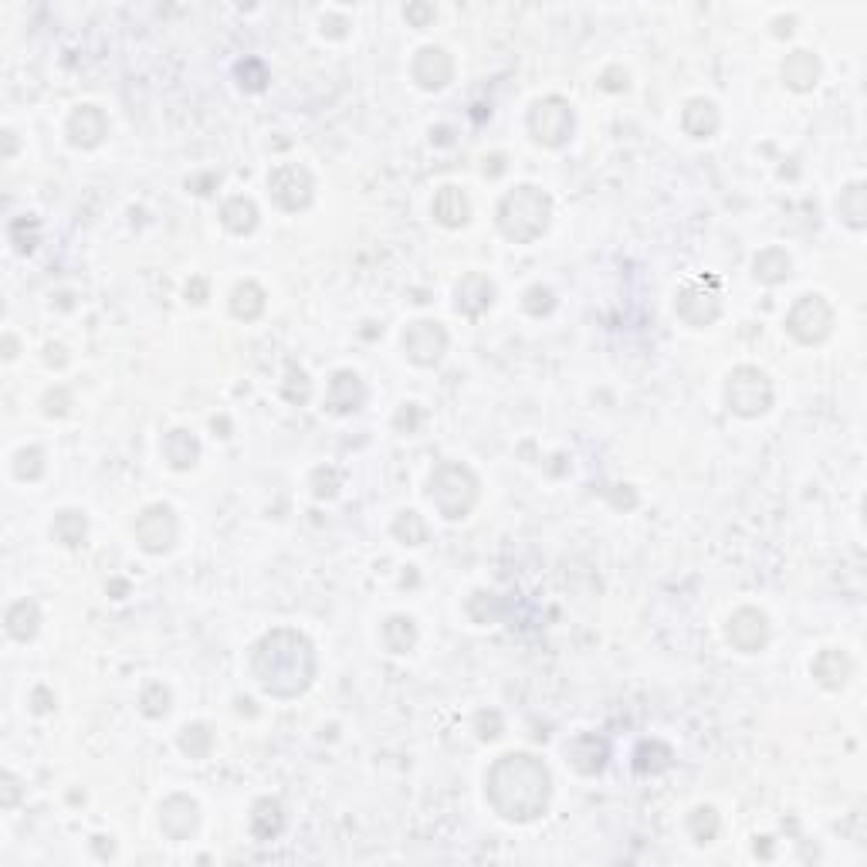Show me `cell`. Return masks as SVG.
<instances>
[{
  "label": "cell",
  "instance_id": "cell-35",
  "mask_svg": "<svg viewBox=\"0 0 867 867\" xmlns=\"http://www.w3.org/2000/svg\"><path fill=\"white\" fill-rule=\"evenodd\" d=\"M282 397L288 400V404H299V407L309 404L312 380H309V373H305L302 366L288 363V373H285V383H282Z\"/></svg>",
  "mask_w": 867,
  "mask_h": 867
},
{
  "label": "cell",
  "instance_id": "cell-18",
  "mask_svg": "<svg viewBox=\"0 0 867 867\" xmlns=\"http://www.w3.org/2000/svg\"><path fill=\"white\" fill-rule=\"evenodd\" d=\"M363 404H366V383L359 380V373L353 370L332 373L329 390H326V407L332 414H356Z\"/></svg>",
  "mask_w": 867,
  "mask_h": 867
},
{
  "label": "cell",
  "instance_id": "cell-5",
  "mask_svg": "<svg viewBox=\"0 0 867 867\" xmlns=\"http://www.w3.org/2000/svg\"><path fill=\"white\" fill-rule=\"evenodd\" d=\"M725 404H729L732 414L746 420L763 417L773 407V383L759 366H739V370L729 373V383H725Z\"/></svg>",
  "mask_w": 867,
  "mask_h": 867
},
{
  "label": "cell",
  "instance_id": "cell-8",
  "mask_svg": "<svg viewBox=\"0 0 867 867\" xmlns=\"http://www.w3.org/2000/svg\"><path fill=\"white\" fill-rule=\"evenodd\" d=\"M674 312H678V319L688 322L691 329L712 326L718 315H722V288H718L715 278H695V282H685L678 288Z\"/></svg>",
  "mask_w": 867,
  "mask_h": 867
},
{
  "label": "cell",
  "instance_id": "cell-12",
  "mask_svg": "<svg viewBox=\"0 0 867 867\" xmlns=\"http://www.w3.org/2000/svg\"><path fill=\"white\" fill-rule=\"evenodd\" d=\"M725 634H729V644L735 647V651L742 654H759L763 647L769 644V620L763 610L756 607H739L729 617V627H725Z\"/></svg>",
  "mask_w": 867,
  "mask_h": 867
},
{
  "label": "cell",
  "instance_id": "cell-11",
  "mask_svg": "<svg viewBox=\"0 0 867 867\" xmlns=\"http://www.w3.org/2000/svg\"><path fill=\"white\" fill-rule=\"evenodd\" d=\"M404 353L414 366H437L448 353V329L437 319H417L404 329Z\"/></svg>",
  "mask_w": 867,
  "mask_h": 867
},
{
  "label": "cell",
  "instance_id": "cell-28",
  "mask_svg": "<svg viewBox=\"0 0 867 867\" xmlns=\"http://www.w3.org/2000/svg\"><path fill=\"white\" fill-rule=\"evenodd\" d=\"M51 536L65 549H78L85 542V536H89V519L78 509H61L55 515V522H51Z\"/></svg>",
  "mask_w": 867,
  "mask_h": 867
},
{
  "label": "cell",
  "instance_id": "cell-39",
  "mask_svg": "<svg viewBox=\"0 0 867 867\" xmlns=\"http://www.w3.org/2000/svg\"><path fill=\"white\" fill-rule=\"evenodd\" d=\"M339 492V475L332 468H319L312 475V495L315 498H332Z\"/></svg>",
  "mask_w": 867,
  "mask_h": 867
},
{
  "label": "cell",
  "instance_id": "cell-26",
  "mask_svg": "<svg viewBox=\"0 0 867 867\" xmlns=\"http://www.w3.org/2000/svg\"><path fill=\"white\" fill-rule=\"evenodd\" d=\"M265 305H268V295H265V288H261L258 282H238L234 285V292H231V315L234 319H241V322H255V319H261V315H265Z\"/></svg>",
  "mask_w": 867,
  "mask_h": 867
},
{
  "label": "cell",
  "instance_id": "cell-23",
  "mask_svg": "<svg viewBox=\"0 0 867 867\" xmlns=\"http://www.w3.org/2000/svg\"><path fill=\"white\" fill-rule=\"evenodd\" d=\"M434 221L444 227H464L471 221V200L461 187H441L434 197Z\"/></svg>",
  "mask_w": 867,
  "mask_h": 867
},
{
  "label": "cell",
  "instance_id": "cell-33",
  "mask_svg": "<svg viewBox=\"0 0 867 867\" xmlns=\"http://www.w3.org/2000/svg\"><path fill=\"white\" fill-rule=\"evenodd\" d=\"M718 827H722V820H718L715 807H695L688 817V834L695 844H712V840L718 837Z\"/></svg>",
  "mask_w": 867,
  "mask_h": 867
},
{
  "label": "cell",
  "instance_id": "cell-29",
  "mask_svg": "<svg viewBox=\"0 0 867 867\" xmlns=\"http://www.w3.org/2000/svg\"><path fill=\"white\" fill-rule=\"evenodd\" d=\"M790 268H793V261L783 248H766V251H759L756 261H752V275H756V282H763V285L786 282V278H790Z\"/></svg>",
  "mask_w": 867,
  "mask_h": 867
},
{
  "label": "cell",
  "instance_id": "cell-15",
  "mask_svg": "<svg viewBox=\"0 0 867 867\" xmlns=\"http://www.w3.org/2000/svg\"><path fill=\"white\" fill-rule=\"evenodd\" d=\"M414 82L420 85L424 92H437L444 85H451L454 78V58L448 55L444 48H420L417 58H414V68H410Z\"/></svg>",
  "mask_w": 867,
  "mask_h": 867
},
{
  "label": "cell",
  "instance_id": "cell-43",
  "mask_svg": "<svg viewBox=\"0 0 867 867\" xmlns=\"http://www.w3.org/2000/svg\"><path fill=\"white\" fill-rule=\"evenodd\" d=\"M407 21L414 24V28H427V24L434 21V7L431 4H410L407 7Z\"/></svg>",
  "mask_w": 867,
  "mask_h": 867
},
{
  "label": "cell",
  "instance_id": "cell-7",
  "mask_svg": "<svg viewBox=\"0 0 867 867\" xmlns=\"http://www.w3.org/2000/svg\"><path fill=\"white\" fill-rule=\"evenodd\" d=\"M786 332L800 346H820L834 332V309L823 295H803L786 315Z\"/></svg>",
  "mask_w": 867,
  "mask_h": 867
},
{
  "label": "cell",
  "instance_id": "cell-47",
  "mask_svg": "<svg viewBox=\"0 0 867 867\" xmlns=\"http://www.w3.org/2000/svg\"><path fill=\"white\" fill-rule=\"evenodd\" d=\"M322 24H332V28L326 31L329 38H343V34H346V28H349V24H346V17H322Z\"/></svg>",
  "mask_w": 867,
  "mask_h": 867
},
{
  "label": "cell",
  "instance_id": "cell-20",
  "mask_svg": "<svg viewBox=\"0 0 867 867\" xmlns=\"http://www.w3.org/2000/svg\"><path fill=\"white\" fill-rule=\"evenodd\" d=\"M160 451L173 471H190L200 458V441L190 431H183V427H173V431L163 434Z\"/></svg>",
  "mask_w": 867,
  "mask_h": 867
},
{
  "label": "cell",
  "instance_id": "cell-32",
  "mask_svg": "<svg viewBox=\"0 0 867 867\" xmlns=\"http://www.w3.org/2000/svg\"><path fill=\"white\" fill-rule=\"evenodd\" d=\"M180 749L187 752L190 759H207L210 749H214V732H210V725L204 722L187 725V729L180 732Z\"/></svg>",
  "mask_w": 867,
  "mask_h": 867
},
{
  "label": "cell",
  "instance_id": "cell-30",
  "mask_svg": "<svg viewBox=\"0 0 867 867\" xmlns=\"http://www.w3.org/2000/svg\"><path fill=\"white\" fill-rule=\"evenodd\" d=\"M414 644H417L414 620L404 617V613L387 617V624H383V647H387L390 654H407V651H414Z\"/></svg>",
  "mask_w": 867,
  "mask_h": 867
},
{
  "label": "cell",
  "instance_id": "cell-42",
  "mask_svg": "<svg viewBox=\"0 0 867 867\" xmlns=\"http://www.w3.org/2000/svg\"><path fill=\"white\" fill-rule=\"evenodd\" d=\"M68 404H72V397H68L65 390H51V393H45V414H48V417H61V414H68Z\"/></svg>",
  "mask_w": 867,
  "mask_h": 867
},
{
  "label": "cell",
  "instance_id": "cell-13",
  "mask_svg": "<svg viewBox=\"0 0 867 867\" xmlns=\"http://www.w3.org/2000/svg\"><path fill=\"white\" fill-rule=\"evenodd\" d=\"M65 133L75 150H95V146L109 136V119H105V112L99 105H78L72 116H68Z\"/></svg>",
  "mask_w": 867,
  "mask_h": 867
},
{
  "label": "cell",
  "instance_id": "cell-14",
  "mask_svg": "<svg viewBox=\"0 0 867 867\" xmlns=\"http://www.w3.org/2000/svg\"><path fill=\"white\" fill-rule=\"evenodd\" d=\"M200 823V810L190 796L173 793L160 803V830L170 840H190Z\"/></svg>",
  "mask_w": 867,
  "mask_h": 867
},
{
  "label": "cell",
  "instance_id": "cell-6",
  "mask_svg": "<svg viewBox=\"0 0 867 867\" xmlns=\"http://www.w3.org/2000/svg\"><path fill=\"white\" fill-rule=\"evenodd\" d=\"M576 129V112L563 95H546L529 109V133L539 146L546 150H563L573 139Z\"/></svg>",
  "mask_w": 867,
  "mask_h": 867
},
{
  "label": "cell",
  "instance_id": "cell-37",
  "mask_svg": "<svg viewBox=\"0 0 867 867\" xmlns=\"http://www.w3.org/2000/svg\"><path fill=\"white\" fill-rule=\"evenodd\" d=\"M14 475L21 481H38L45 475V451L41 448H21L14 454Z\"/></svg>",
  "mask_w": 867,
  "mask_h": 867
},
{
  "label": "cell",
  "instance_id": "cell-44",
  "mask_svg": "<svg viewBox=\"0 0 867 867\" xmlns=\"http://www.w3.org/2000/svg\"><path fill=\"white\" fill-rule=\"evenodd\" d=\"M34 712L38 715H45V712H51V708H55V695H51L48 688H34Z\"/></svg>",
  "mask_w": 867,
  "mask_h": 867
},
{
  "label": "cell",
  "instance_id": "cell-2",
  "mask_svg": "<svg viewBox=\"0 0 867 867\" xmlns=\"http://www.w3.org/2000/svg\"><path fill=\"white\" fill-rule=\"evenodd\" d=\"M315 647L305 634L292 627H275L255 644L251 674L258 688L271 698H299L315 681Z\"/></svg>",
  "mask_w": 867,
  "mask_h": 867
},
{
  "label": "cell",
  "instance_id": "cell-22",
  "mask_svg": "<svg viewBox=\"0 0 867 867\" xmlns=\"http://www.w3.org/2000/svg\"><path fill=\"white\" fill-rule=\"evenodd\" d=\"M820 72H823L820 58L810 55V51H793V55H786V61H783V82L790 85L793 92L817 89Z\"/></svg>",
  "mask_w": 867,
  "mask_h": 867
},
{
  "label": "cell",
  "instance_id": "cell-19",
  "mask_svg": "<svg viewBox=\"0 0 867 867\" xmlns=\"http://www.w3.org/2000/svg\"><path fill=\"white\" fill-rule=\"evenodd\" d=\"M718 126H722V116H718V105L712 99H691L681 109V129L691 139H712Z\"/></svg>",
  "mask_w": 867,
  "mask_h": 867
},
{
  "label": "cell",
  "instance_id": "cell-10",
  "mask_svg": "<svg viewBox=\"0 0 867 867\" xmlns=\"http://www.w3.org/2000/svg\"><path fill=\"white\" fill-rule=\"evenodd\" d=\"M177 536H180V522L170 505L156 502V505H146V509L136 515V542L143 553H150V556L170 553Z\"/></svg>",
  "mask_w": 867,
  "mask_h": 867
},
{
  "label": "cell",
  "instance_id": "cell-24",
  "mask_svg": "<svg viewBox=\"0 0 867 867\" xmlns=\"http://www.w3.org/2000/svg\"><path fill=\"white\" fill-rule=\"evenodd\" d=\"M4 624H7V634H11L14 641H21V644L34 641V637H38V630H41V610H38V603H34V600H17V603H11V607H7Z\"/></svg>",
  "mask_w": 867,
  "mask_h": 867
},
{
  "label": "cell",
  "instance_id": "cell-16",
  "mask_svg": "<svg viewBox=\"0 0 867 867\" xmlns=\"http://www.w3.org/2000/svg\"><path fill=\"white\" fill-rule=\"evenodd\" d=\"M610 759V746L607 739L593 732H583L576 735L573 742H566V763L576 769L580 776H597Z\"/></svg>",
  "mask_w": 867,
  "mask_h": 867
},
{
  "label": "cell",
  "instance_id": "cell-40",
  "mask_svg": "<svg viewBox=\"0 0 867 867\" xmlns=\"http://www.w3.org/2000/svg\"><path fill=\"white\" fill-rule=\"evenodd\" d=\"M420 420H424V414H420L417 404H404L397 410V417H393V427H397L400 434H417Z\"/></svg>",
  "mask_w": 867,
  "mask_h": 867
},
{
  "label": "cell",
  "instance_id": "cell-17",
  "mask_svg": "<svg viewBox=\"0 0 867 867\" xmlns=\"http://www.w3.org/2000/svg\"><path fill=\"white\" fill-rule=\"evenodd\" d=\"M492 302H495L492 278L478 275V271L464 275L458 282V288H454V305H458V312L468 315V319H481V315L492 309Z\"/></svg>",
  "mask_w": 867,
  "mask_h": 867
},
{
  "label": "cell",
  "instance_id": "cell-36",
  "mask_svg": "<svg viewBox=\"0 0 867 867\" xmlns=\"http://www.w3.org/2000/svg\"><path fill=\"white\" fill-rule=\"evenodd\" d=\"M170 702H173V695L163 681H150V685L143 688V695H139V708H143L146 718H163L170 712Z\"/></svg>",
  "mask_w": 867,
  "mask_h": 867
},
{
  "label": "cell",
  "instance_id": "cell-34",
  "mask_svg": "<svg viewBox=\"0 0 867 867\" xmlns=\"http://www.w3.org/2000/svg\"><path fill=\"white\" fill-rule=\"evenodd\" d=\"M864 183H851V187L840 194L837 207H840V217H844L851 227H864V217H867V200H864Z\"/></svg>",
  "mask_w": 867,
  "mask_h": 867
},
{
  "label": "cell",
  "instance_id": "cell-41",
  "mask_svg": "<svg viewBox=\"0 0 867 867\" xmlns=\"http://www.w3.org/2000/svg\"><path fill=\"white\" fill-rule=\"evenodd\" d=\"M0 783H4V796H0V807H4V810L17 807V800H21V783H17V776H14V773H4V776H0Z\"/></svg>",
  "mask_w": 867,
  "mask_h": 867
},
{
  "label": "cell",
  "instance_id": "cell-4",
  "mask_svg": "<svg viewBox=\"0 0 867 867\" xmlns=\"http://www.w3.org/2000/svg\"><path fill=\"white\" fill-rule=\"evenodd\" d=\"M431 495L434 509L444 515L448 522H461L475 512L478 498H481V485H478V475L461 461H444L434 468L431 475Z\"/></svg>",
  "mask_w": 867,
  "mask_h": 867
},
{
  "label": "cell",
  "instance_id": "cell-21",
  "mask_svg": "<svg viewBox=\"0 0 867 867\" xmlns=\"http://www.w3.org/2000/svg\"><path fill=\"white\" fill-rule=\"evenodd\" d=\"M851 674H854V661L847 658L844 651H834V647H830V651H820L817 658H813V678H817L827 691H840L847 681H851Z\"/></svg>",
  "mask_w": 867,
  "mask_h": 867
},
{
  "label": "cell",
  "instance_id": "cell-46",
  "mask_svg": "<svg viewBox=\"0 0 867 867\" xmlns=\"http://www.w3.org/2000/svg\"><path fill=\"white\" fill-rule=\"evenodd\" d=\"M187 299L190 302H207V282H200V278H194V282L187 285Z\"/></svg>",
  "mask_w": 867,
  "mask_h": 867
},
{
  "label": "cell",
  "instance_id": "cell-45",
  "mask_svg": "<svg viewBox=\"0 0 867 867\" xmlns=\"http://www.w3.org/2000/svg\"><path fill=\"white\" fill-rule=\"evenodd\" d=\"M45 363L48 366H65L68 363V349L61 343H48L45 346Z\"/></svg>",
  "mask_w": 867,
  "mask_h": 867
},
{
  "label": "cell",
  "instance_id": "cell-9",
  "mask_svg": "<svg viewBox=\"0 0 867 867\" xmlns=\"http://www.w3.org/2000/svg\"><path fill=\"white\" fill-rule=\"evenodd\" d=\"M268 190H271V200H275L285 214H299V210L312 204L315 180L302 163H278L275 170L268 173Z\"/></svg>",
  "mask_w": 867,
  "mask_h": 867
},
{
  "label": "cell",
  "instance_id": "cell-1",
  "mask_svg": "<svg viewBox=\"0 0 867 867\" xmlns=\"http://www.w3.org/2000/svg\"><path fill=\"white\" fill-rule=\"evenodd\" d=\"M485 793L492 810L509 823H532L549 810L553 776L532 752H509L488 769Z\"/></svg>",
  "mask_w": 867,
  "mask_h": 867
},
{
  "label": "cell",
  "instance_id": "cell-27",
  "mask_svg": "<svg viewBox=\"0 0 867 867\" xmlns=\"http://www.w3.org/2000/svg\"><path fill=\"white\" fill-rule=\"evenodd\" d=\"M221 224L227 227L231 234H238V238H244V234H251L258 227V207L251 197H231L227 204L221 207Z\"/></svg>",
  "mask_w": 867,
  "mask_h": 867
},
{
  "label": "cell",
  "instance_id": "cell-31",
  "mask_svg": "<svg viewBox=\"0 0 867 867\" xmlns=\"http://www.w3.org/2000/svg\"><path fill=\"white\" fill-rule=\"evenodd\" d=\"M393 536L404 542V546H424V542H427V522H424V515L414 512V509L400 512L397 519H393Z\"/></svg>",
  "mask_w": 867,
  "mask_h": 867
},
{
  "label": "cell",
  "instance_id": "cell-48",
  "mask_svg": "<svg viewBox=\"0 0 867 867\" xmlns=\"http://www.w3.org/2000/svg\"><path fill=\"white\" fill-rule=\"evenodd\" d=\"M4 349H7L4 356H7V359H14V356H17V339H14V336H4Z\"/></svg>",
  "mask_w": 867,
  "mask_h": 867
},
{
  "label": "cell",
  "instance_id": "cell-25",
  "mask_svg": "<svg viewBox=\"0 0 867 867\" xmlns=\"http://www.w3.org/2000/svg\"><path fill=\"white\" fill-rule=\"evenodd\" d=\"M282 827H285V813H282V803L278 800L265 796V800H258L255 807H251L248 830L255 840H275L278 834H282Z\"/></svg>",
  "mask_w": 867,
  "mask_h": 867
},
{
  "label": "cell",
  "instance_id": "cell-3",
  "mask_svg": "<svg viewBox=\"0 0 867 867\" xmlns=\"http://www.w3.org/2000/svg\"><path fill=\"white\" fill-rule=\"evenodd\" d=\"M495 217L498 231L512 244H532L546 234L549 221H553V200H549L546 190L532 187V183H519L502 197Z\"/></svg>",
  "mask_w": 867,
  "mask_h": 867
},
{
  "label": "cell",
  "instance_id": "cell-38",
  "mask_svg": "<svg viewBox=\"0 0 867 867\" xmlns=\"http://www.w3.org/2000/svg\"><path fill=\"white\" fill-rule=\"evenodd\" d=\"M522 309L532 315V319H542V315H549L556 309V295H553V288H546V285H532L529 292H525V299H522Z\"/></svg>",
  "mask_w": 867,
  "mask_h": 867
}]
</instances>
